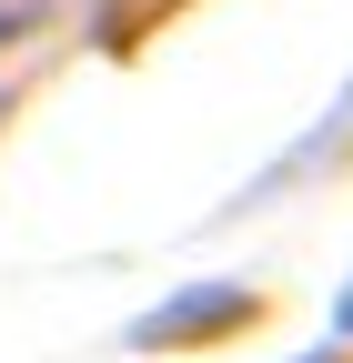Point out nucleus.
I'll list each match as a JSON object with an SVG mask.
<instances>
[{
	"label": "nucleus",
	"instance_id": "f257e3e1",
	"mask_svg": "<svg viewBox=\"0 0 353 363\" xmlns=\"http://www.w3.org/2000/svg\"><path fill=\"white\" fill-rule=\"evenodd\" d=\"M223 313H242V293H192V303H172L142 323V343H172V333H192V323H223Z\"/></svg>",
	"mask_w": 353,
	"mask_h": 363
},
{
	"label": "nucleus",
	"instance_id": "f03ea898",
	"mask_svg": "<svg viewBox=\"0 0 353 363\" xmlns=\"http://www.w3.org/2000/svg\"><path fill=\"white\" fill-rule=\"evenodd\" d=\"M333 323H343V333H353V293H343V313H333Z\"/></svg>",
	"mask_w": 353,
	"mask_h": 363
},
{
	"label": "nucleus",
	"instance_id": "7ed1b4c3",
	"mask_svg": "<svg viewBox=\"0 0 353 363\" xmlns=\"http://www.w3.org/2000/svg\"><path fill=\"white\" fill-rule=\"evenodd\" d=\"M0 40H11V11H0Z\"/></svg>",
	"mask_w": 353,
	"mask_h": 363
}]
</instances>
